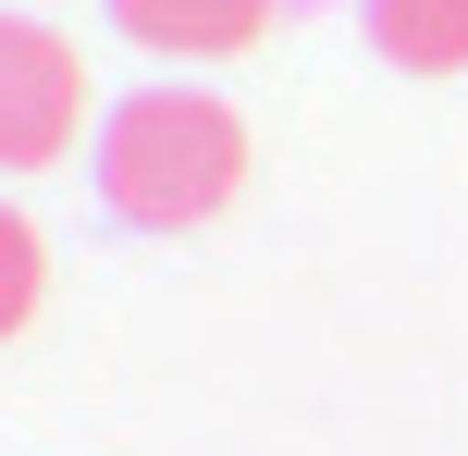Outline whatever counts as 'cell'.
<instances>
[{
    "label": "cell",
    "instance_id": "6da1fadb",
    "mask_svg": "<svg viewBox=\"0 0 468 456\" xmlns=\"http://www.w3.org/2000/svg\"><path fill=\"white\" fill-rule=\"evenodd\" d=\"M234 186H247V123L197 87H136L112 123H99V197L136 235H186V222H222Z\"/></svg>",
    "mask_w": 468,
    "mask_h": 456
},
{
    "label": "cell",
    "instance_id": "7a4b0ae2",
    "mask_svg": "<svg viewBox=\"0 0 468 456\" xmlns=\"http://www.w3.org/2000/svg\"><path fill=\"white\" fill-rule=\"evenodd\" d=\"M87 136V62L49 25L0 13V173H49Z\"/></svg>",
    "mask_w": 468,
    "mask_h": 456
},
{
    "label": "cell",
    "instance_id": "3957f363",
    "mask_svg": "<svg viewBox=\"0 0 468 456\" xmlns=\"http://www.w3.org/2000/svg\"><path fill=\"white\" fill-rule=\"evenodd\" d=\"M112 25L123 37H148V49H247L259 25H271V0H112Z\"/></svg>",
    "mask_w": 468,
    "mask_h": 456
},
{
    "label": "cell",
    "instance_id": "277c9868",
    "mask_svg": "<svg viewBox=\"0 0 468 456\" xmlns=\"http://www.w3.org/2000/svg\"><path fill=\"white\" fill-rule=\"evenodd\" d=\"M370 37L407 74H468V0H370Z\"/></svg>",
    "mask_w": 468,
    "mask_h": 456
},
{
    "label": "cell",
    "instance_id": "5b68a950",
    "mask_svg": "<svg viewBox=\"0 0 468 456\" xmlns=\"http://www.w3.org/2000/svg\"><path fill=\"white\" fill-rule=\"evenodd\" d=\"M37 284H49L37 222H25V210H0V334H25V321H37Z\"/></svg>",
    "mask_w": 468,
    "mask_h": 456
}]
</instances>
